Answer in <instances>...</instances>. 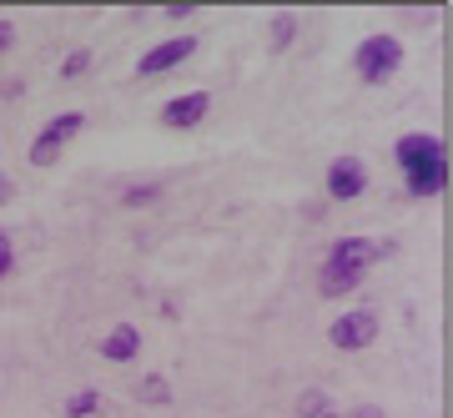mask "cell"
I'll return each mask as SVG.
<instances>
[{
	"label": "cell",
	"instance_id": "6da1fadb",
	"mask_svg": "<svg viewBox=\"0 0 453 418\" xmlns=\"http://www.w3.org/2000/svg\"><path fill=\"white\" fill-rule=\"evenodd\" d=\"M393 161L403 172V192L413 202H438L449 192V142L434 136V131H403L393 142Z\"/></svg>",
	"mask_w": 453,
	"mask_h": 418
},
{
	"label": "cell",
	"instance_id": "7a4b0ae2",
	"mask_svg": "<svg viewBox=\"0 0 453 418\" xmlns=\"http://www.w3.org/2000/svg\"><path fill=\"white\" fill-rule=\"evenodd\" d=\"M398 258V242L393 237H338L327 247L323 267H318V292L323 298H348V292L363 288L368 267Z\"/></svg>",
	"mask_w": 453,
	"mask_h": 418
},
{
	"label": "cell",
	"instance_id": "3957f363",
	"mask_svg": "<svg viewBox=\"0 0 453 418\" xmlns=\"http://www.w3.org/2000/svg\"><path fill=\"white\" fill-rule=\"evenodd\" d=\"M403 71V41L388 31H372L353 46V76L363 86H388L393 76Z\"/></svg>",
	"mask_w": 453,
	"mask_h": 418
},
{
	"label": "cell",
	"instance_id": "277c9868",
	"mask_svg": "<svg viewBox=\"0 0 453 418\" xmlns=\"http://www.w3.org/2000/svg\"><path fill=\"white\" fill-rule=\"evenodd\" d=\"M81 131H86V112L50 116L46 127L35 131V142H31V151H26V161H31V166H56V161L65 157V146L76 142Z\"/></svg>",
	"mask_w": 453,
	"mask_h": 418
},
{
	"label": "cell",
	"instance_id": "5b68a950",
	"mask_svg": "<svg viewBox=\"0 0 453 418\" xmlns=\"http://www.w3.org/2000/svg\"><path fill=\"white\" fill-rule=\"evenodd\" d=\"M378 333H383V318L372 307H348V313H338V318L327 322V343L338 353H363V348L378 343Z\"/></svg>",
	"mask_w": 453,
	"mask_h": 418
},
{
	"label": "cell",
	"instance_id": "8992f818",
	"mask_svg": "<svg viewBox=\"0 0 453 418\" xmlns=\"http://www.w3.org/2000/svg\"><path fill=\"white\" fill-rule=\"evenodd\" d=\"M323 192L327 202H357L368 192V161L363 157H333L323 172Z\"/></svg>",
	"mask_w": 453,
	"mask_h": 418
},
{
	"label": "cell",
	"instance_id": "52a82bcc",
	"mask_svg": "<svg viewBox=\"0 0 453 418\" xmlns=\"http://www.w3.org/2000/svg\"><path fill=\"white\" fill-rule=\"evenodd\" d=\"M196 46H202L196 35H172V41H157V46L136 61V76H162V71H177L181 61H192V56H196Z\"/></svg>",
	"mask_w": 453,
	"mask_h": 418
},
{
	"label": "cell",
	"instance_id": "ba28073f",
	"mask_svg": "<svg viewBox=\"0 0 453 418\" xmlns=\"http://www.w3.org/2000/svg\"><path fill=\"white\" fill-rule=\"evenodd\" d=\"M207 112H211V91H181V97H172L162 112H157V121H162L166 131H192V127L207 121Z\"/></svg>",
	"mask_w": 453,
	"mask_h": 418
},
{
	"label": "cell",
	"instance_id": "9c48e42d",
	"mask_svg": "<svg viewBox=\"0 0 453 418\" xmlns=\"http://www.w3.org/2000/svg\"><path fill=\"white\" fill-rule=\"evenodd\" d=\"M142 328H136V322H116L111 333H106V338H101V358H106V363H136V358H142Z\"/></svg>",
	"mask_w": 453,
	"mask_h": 418
},
{
	"label": "cell",
	"instance_id": "30bf717a",
	"mask_svg": "<svg viewBox=\"0 0 453 418\" xmlns=\"http://www.w3.org/2000/svg\"><path fill=\"white\" fill-rule=\"evenodd\" d=\"M136 403H146V408H172V383H166V373H146L142 383H136Z\"/></svg>",
	"mask_w": 453,
	"mask_h": 418
},
{
	"label": "cell",
	"instance_id": "8fae6325",
	"mask_svg": "<svg viewBox=\"0 0 453 418\" xmlns=\"http://www.w3.org/2000/svg\"><path fill=\"white\" fill-rule=\"evenodd\" d=\"M297 418H342V408L323 388H308V393H297Z\"/></svg>",
	"mask_w": 453,
	"mask_h": 418
},
{
	"label": "cell",
	"instance_id": "7c38bea8",
	"mask_svg": "<svg viewBox=\"0 0 453 418\" xmlns=\"http://www.w3.org/2000/svg\"><path fill=\"white\" fill-rule=\"evenodd\" d=\"M292 41H297V16H292V11H277L273 26H267V46H273V50H288Z\"/></svg>",
	"mask_w": 453,
	"mask_h": 418
},
{
	"label": "cell",
	"instance_id": "4fadbf2b",
	"mask_svg": "<svg viewBox=\"0 0 453 418\" xmlns=\"http://www.w3.org/2000/svg\"><path fill=\"white\" fill-rule=\"evenodd\" d=\"M96 408H101V393H96V388H76V393L61 403V414H65V418H91Z\"/></svg>",
	"mask_w": 453,
	"mask_h": 418
},
{
	"label": "cell",
	"instance_id": "5bb4252c",
	"mask_svg": "<svg viewBox=\"0 0 453 418\" xmlns=\"http://www.w3.org/2000/svg\"><path fill=\"white\" fill-rule=\"evenodd\" d=\"M157 202H162V187H157V182H131L127 192H121V207H157Z\"/></svg>",
	"mask_w": 453,
	"mask_h": 418
},
{
	"label": "cell",
	"instance_id": "9a60e30c",
	"mask_svg": "<svg viewBox=\"0 0 453 418\" xmlns=\"http://www.w3.org/2000/svg\"><path fill=\"white\" fill-rule=\"evenodd\" d=\"M86 71H91V46H76L61 61V81H76V76H86Z\"/></svg>",
	"mask_w": 453,
	"mask_h": 418
},
{
	"label": "cell",
	"instance_id": "2e32d148",
	"mask_svg": "<svg viewBox=\"0 0 453 418\" xmlns=\"http://www.w3.org/2000/svg\"><path fill=\"white\" fill-rule=\"evenodd\" d=\"M11 273H16V242H11L5 227H0V283H5Z\"/></svg>",
	"mask_w": 453,
	"mask_h": 418
},
{
	"label": "cell",
	"instance_id": "e0dca14e",
	"mask_svg": "<svg viewBox=\"0 0 453 418\" xmlns=\"http://www.w3.org/2000/svg\"><path fill=\"white\" fill-rule=\"evenodd\" d=\"M342 418H388V408H378V403H357V408H348Z\"/></svg>",
	"mask_w": 453,
	"mask_h": 418
},
{
	"label": "cell",
	"instance_id": "ac0fdd59",
	"mask_svg": "<svg viewBox=\"0 0 453 418\" xmlns=\"http://www.w3.org/2000/svg\"><path fill=\"white\" fill-rule=\"evenodd\" d=\"M11 46H16V26H11V20L0 16V56H5Z\"/></svg>",
	"mask_w": 453,
	"mask_h": 418
},
{
	"label": "cell",
	"instance_id": "d6986e66",
	"mask_svg": "<svg viewBox=\"0 0 453 418\" xmlns=\"http://www.w3.org/2000/svg\"><path fill=\"white\" fill-rule=\"evenodd\" d=\"M196 16V5L187 0V5H166V20H192Z\"/></svg>",
	"mask_w": 453,
	"mask_h": 418
},
{
	"label": "cell",
	"instance_id": "ffe728a7",
	"mask_svg": "<svg viewBox=\"0 0 453 418\" xmlns=\"http://www.w3.org/2000/svg\"><path fill=\"white\" fill-rule=\"evenodd\" d=\"M11 197H16V182H11V177H5V172H0V207H5Z\"/></svg>",
	"mask_w": 453,
	"mask_h": 418
}]
</instances>
